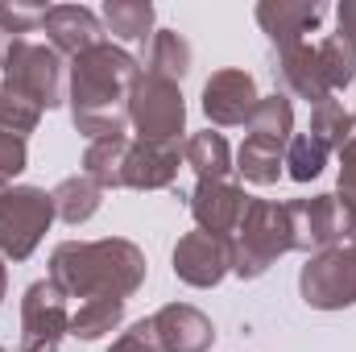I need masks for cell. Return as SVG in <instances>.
Returning <instances> with one entry per match:
<instances>
[{
  "label": "cell",
  "mask_w": 356,
  "mask_h": 352,
  "mask_svg": "<svg viewBox=\"0 0 356 352\" xmlns=\"http://www.w3.org/2000/svg\"><path fill=\"white\" fill-rule=\"evenodd\" d=\"M141 71L137 58L124 54L120 46H91L88 54L75 58L71 71V112H75V129L88 133L91 141L99 137H124V120H129V95L137 88Z\"/></svg>",
  "instance_id": "obj_1"
},
{
  "label": "cell",
  "mask_w": 356,
  "mask_h": 352,
  "mask_svg": "<svg viewBox=\"0 0 356 352\" xmlns=\"http://www.w3.org/2000/svg\"><path fill=\"white\" fill-rule=\"evenodd\" d=\"M145 278V257L129 241H67L50 257V282L67 298H129Z\"/></svg>",
  "instance_id": "obj_2"
},
{
  "label": "cell",
  "mask_w": 356,
  "mask_h": 352,
  "mask_svg": "<svg viewBox=\"0 0 356 352\" xmlns=\"http://www.w3.org/2000/svg\"><path fill=\"white\" fill-rule=\"evenodd\" d=\"M290 249H294V237H290L286 207L253 199L245 220H241V228H236V241H232V273L261 278L269 265L277 262L282 253H290Z\"/></svg>",
  "instance_id": "obj_3"
},
{
  "label": "cell",
  "mask_w": 356,
  "mask_h": 352,
  "mask_svg": "<svg viewBox=\"0 0 356 352\" xmlns=\"http://www.w3.org/2000/svg\"><path fill=\"white\" fill-rule=\"evenodd\" d=\"M54 220V199L38 186H8V195L0 199V253L13 262H25L42 232Z\"/></svg>",
  "instance_id": "obj_4"
},
{
  "label": "cell",
  "mask_w": 356,
  "mask_h": 352,
  "mask_svg": "<svg viewBox=\"0 0 356 352\" xmlns=\"http://www.w3.org/2000/svg\"><path fill=\"white\" fill-rule=\"evenodd\" d=\"M129 120L141 129V141L178 145V133L186 120V104H182L178 83L158 79V75H141L133 95H129Z\"/></svg>",
  "instance_id": "obj_5"
},
{
  "label": "cell",
  "mask_w": 356,
  "mask_h": 352,
  "mask_svg": "<svg viewBox=\"0 0 356 352\" xmlns=\"http://www.w3.org/2000/svg\"><path fill=\"white\" fill-rule=\"evenodd\" d=\"M298 286H302L307 307H319V311L356 307V241L315 253L311 265L302 269Z\"/></svg>",
  "instance_id": "obj_6"
},
{
  "label": "cell",
  "mask_w": 356,
  "mask_h": 352,
  "mask_svg": "<svg viewBox=\"0 0 356 352\" xmlns=\"http://www.w3.org/2000/svg\"><path fill=\"white\" fill-rule=\"evenodd\" d=\"M4 83H13L21 95H29L38 108H54L67 95L58 50L54 46H33V42L13 50V58L4 63Z\"/></svg>",
  "instance_id": "obj_7"
},
{
  "label": "cell",
  "mask_w": 356,
  "mask_h": 352,
  "mask_svg": "<svg viewBox=\"0 0 356 352\" xmlns=\"http://www.w3.org/2000/svg\"><path fill=\"white\" fill-rule=\"evenodd\" d=\"M67 332V294L54 282H33L21 298V352H54Z\"/></svg>",
  "instance_id": "obj_8"
},
{
  "label": "cell",
  "mask_w": 356,
  "mask_h": 352,
  "mask_svg": "<svg viewBox=\"0 0 356 352\" xmlns=\"http://www.w3.org/2000/svg\"><path fill=\"white\" fill-rule=\"evenodd\" d=\"M286 216H290L294 249H302V253H323V249L340 245V237H348V224H344V211H340L336 195L298 199V203L286 207Z\"/></svg>",
  "instance_id": "obj_9"
},
{
  "label": "cell",
  "mask_w": 356,
  "mask_h": 352,
  "mask_svg": "<svg viewBox=\"0 0 356 352\" xmlns=\"http://www.w3.org/2000/svg\"><path fill=\"white\" fill-rule=\"evenodd\" d=\"M249 203L253 199L228 178H199V186L191 195V211H195L199 228L211 232V237H236Z\"/></svg>",
  "instance_id": "obj_10"
},
{
  "label": "cell",
  "mask_w": 356,
  "mask_h": 352,
  "mask_svg": "<svg viewBox=\"0 0 356 352\" xmlns=\"http://www.w3.org/2000/svg\"><path fill=\"white\" fill-rule=\"evenodd\" d=\"M228 269H232V237H211L195 228L178 241L175 273L186 286H216Z\"/></svg>",
  "instance_id": "obj_11"
},
{
  "label": "cell",
  "mask_w": 356,
  "mask_h": 352,
  "mask_svg": "<svg viewBox=\"0 0 356 352\" xmlns=\"http://www.w3.org/2000/svg\"><path fill=\"white\" fill-rule=\"evenodd\" d=\"M257 83L249 71H216L203 88V112L216 125H245L257 108Z\"/></svg>",
  "instance_id": "obj_12"
},
{
  "label": "cell",
  "mask_w": 356,
  "mask_h": 352,
  "mask_svg": "<svg viewBox=\"0 0 356 352\" xmlns=\"http://www.w3.org/2000/svg\"><path fill=\"white\" fill-rule=\"evenodd\" d=\"M154 332L166 352H207L216 340V328L203 311L186 307V303H170L154 315Z\"/></svg>",
  "instance_id": "obj_13"
},
{
  "label": "cell",
  "mask_w": 356,
  "mask_h": 352,
  "mask_svg": "<svg viewBox=\"0 0 356 352\" xmlns=\"http://www.w3.org/2000/svg\"><path fill=\"white\" fill-rule=\"evenodd\" d=\"M42 29L50 33L54 50H63L71 58H79V54H88L91 46H99V21H95L91 8H79V4H54V8H46Z\"/></svg>",
  "instance_id": "obj_14"
},
{
  "label": "cell",
  "mask_w": 356,
  "mask_h": 352,
  "mask_svg": "<svg viewBox=\"0 0 356 352\" xmlns=\"http://www.w3.org/2000/svg\"><path fill=\"white\" fill-rule=\"evenodd\" d=\"M277 79H282V88L294 91L298 99H311V104H323V99H332V88H327V79H323V71H319V58H315V50L307 46V42H294V46H282L277 50Z\"/></svg>",
  "instance_id": "obj_15"
},
{
  "label": "cell",
  "mask_w": 356,
  "mask_h": 352,
  "mask_svg": "<svg viewBox=\"0 0 356 352\" xmlns=\"http://www.w3.org/2000/svg\"><path fill=\"white\" fill-rule=\"evenodd\" d=\"M175 175H178V145H154V141H137V145H129L124 186L158 191V186H170Z\"/></svg>",
  "instance_id": "obj_16"
},
{
  "label": "cell",
  "mask_w": 356,
  "mask_h": 352,
  "mask_svg": "<svg viewBox=\"0 0 356 352\" xmlns=\"http://www.w3.org/2000/svg\"><path fill=\"white\" fill-rule=\"evenodd\" d=\"M257 21H261V29L277 42V50H282V46L302 42V33L323 21V4H286V0L273 4L269 0V4H257Z\"/></svg>",
  "instance_id": "obj_17"
},
{
  "label": "cell",
  "mask_w": 356,
  "mask_h": 352,
  "mask_svg": "<svg viewBox=\"0 0 356 352\" xmlns=\"http://www.w3.org/2000/svg\"><path fill=\"white\" fill-rule=\"evenodd\" d=\"M124 162H129V141L124 137H99L91 141L83 154V175L108 191V186H124Z\"/></svg>",
  "instance_id": "obj_18"
},
{
  "label": "cell",
  "mask_w": 356,
  "mask_h": 352,
  "mask_svg": "<svg viewBox=\"0 0 356 352\" xmlns=\"http://www.w3.org/2000/svg\"><path fill=\"white\" fill-rule=\"evenodd\" d=\"M245 125H249L253 141H266L273 150H286L290 145V129H294V108H290L286 95H269V99H257V108H253V116Z\"/></svg>",
  "instance_id": "obj_19"
},
{
  "label": "cell",
  "mask_w": 356,
  "mask_h": 352,
  "mask_svg": "<svg viewBox=\"0 0 356 352\" xmlns=\"http://www.w3.org/2000/svg\"><path fill=\"white\" fill-rule=\"evenodd\" d=\"M99 195H104V191H99L88 175L63 178V182L50 191V199H54V216L67 220V224H83V220H91V216L99 211Z\"/></svg>",
  "instance_id": "obj_20"
},
{
  "label": "cell",
  "mask_w": 356,
  "mask_h": 352,
  "mask_svg": "<svg viewBox=\"0 0 356 352\" xmlns=\"http://www.w3.org/2000/svg\"><path fill=\"white\" fill-rule=\"evenodd\" d=\"M104 21L112 29V38L120 42H149L154 33V4L145 0H108L104 4Z\"/></svg>",
  "instance_id": "obj_21"
},
{
  "label": "cell",
  "mask_w": 356,
  "mask_h": 352,
  "mask_svg": "<svg viewBox=\"0 0 356 352\" xmlns=\"http://www.w3.org/2000/svg\"><path fill=\"white\" fill-rule=\"evenodd\" d=\"M186 67H191V46L178 38L175 29H158L149 38V67H145V75H158V79L178 83L186 75Z\"/></svg>",
  "instance_id": "obj_22"
},
{
  "label": "cell",
  "mask_w": 356,
  "mask_h": 352,
  "mask_svg": "<svg viewBox=\"0 0 356 352\" xmlns=\"http://www.w3.org/2000/svg\"><path fill=\"white\" fill-rule=\"evenodd\" d=\"M186 166H195L199 178H228L232 170V154H228V141L220 133H195L186 141Z\"/></svg>",
  "instance_id": "obj_23"
},
{
  "label": "cell",
  "mask_w": 356,
  "mask_h": 352,
  "mask_svg": "<svg viewBox=\"0 0 356 352\" xmlns=\"http://www.w3.org/2000/svg\"><path fill=\"white\" fill-rule=\"evenodd\" d=\"M356 133V116H348L336 99H323V104H315V112H311V137L332 154V150H344L348 141H353Z\"/></svg>",
  "instance_id": "obj_24"
},
{
  "label": "cell",
  "mask_w": 356,
  "mask_h": 352,
  "mask_svg": "<svg viewBox=\"0 0 356 352\" xmlns=\"http://www.w3.org/2000/svg\"><path fill=\"white\" fill-rule=\"evenodd\" d=\"M315 58H319V71L327 79V88H348L356 75V42L344 33H332L323 46H315Z\"/></svg>",
  "instance_id": "obj_25"
},
{
  "label": "cell",
  "mask_w": 356,
  "mask_h": 352,
  "mask_svg": "<svg viewBox=\"0 0 356 352\" xmlns=\"http://www.w3.org/2000/svg\"><path fill=\"white\" fill-rule=\"evenodd\" d=\"M124 319V298H88L79 303V311L71 315V332L79 340H95L104 332H112Z\"/></svg>",
  "instance_id": "obj_26"
},
{
  "label": "cell",
  "mask_w": 356,
  "mask_h": 352,
  "mask_svg": "<svg viewBox=\"0 0 356 352\" xmlns=\"http://www.w3.org/2000/svg\"><path fill=\"white\" fill-rule=\"evenodd\" d=\"M282 166H286V150H273L266 141L245 137V145H241V154H236V170L249 178V182L269 186V182H277Z\"/></svg>",
  "instance_id": "obj_27"
},
{
  "label": "cell",
  "mask_w": 356,
  "mask_h": 352,
  "mask_svg": "<svg viewBox=\"0 0 356 352\" xmlns=\"http://www.w3.org/2000/svg\"><path fill=\"white\" fill-rule=\"evenodd\" d=\"M46 8H25V4H0V67L13 58L17 46H25V33L42 25Z\"/></svg>",
  "instance_id": "obj_28"
},
{
  "label": "cell",
  "mask_w": 356,
  "mask_h": 352,
  "mask_svg": "<svg viewBox=\"0 0 356 352\" xmlns=\"http://www.w3.org/2000/svg\"><path fill=\"white\" fill-rule=\"evenodd\" d=\"M38 116H42V108H38L29 95H21L13 83H0V129L25 137V133H33Z\"/></svg>",
  "instance_id": "obj_29"
},
{
  "label": "cell",
  "mask_w": 356,
  "mask_h": 352,
  "mask_svg": "<svg viewBox=\"0 0 356 352\" xmlns=\"http://www.w3.org/2000/svg\"><path fill=\"white\" fill-rule=\"evenodd\" d=\"M323 162H327V150H323L311 133L290 137V145H286V166H290V178H294V182H311V178L323 170Z\"/></svg>",
  "instance_id": "obj_30"
},
{
  "label": "cell",
  "mask_w": 356,
  "mask_h": 352,
  "mask_svg": "<svg viewBox=\"0 0 356 352\" xmlns=\"http://www.w3.org/2000/svg\"><path fill=\"white\" fill-rule=\"evenodd\" d=\"M344 158V170H340V211H344V224H348V241H356V133L353 141L340 150Z\"/></svg>",
  "instance_id": "obj_31"
},
{
  "label": "cell",
  "mask_w": 356,
  "mask_h": 352,
  "mask_svg": "<svg viewBox=\"0 0 356 352\" xmlns=\"http://www.w3.org/2000/svg\"><path fill=\"white\" fill-rule=\"evenodd\" d=\"M108 352H166V349H162V340L154 332V319H141L137 328H129Z\"/></svg>",
  "instance_id": "obj_32"
},
{
  "label": "cell",
  "mask_w": 356,
  "mask_h": 352,
  "mask_svg": "<svg viewBox=\"0 0 356 352\" xmlns=\"http://www.w3.org/2000/svg\"><path fill=\"white\" fill-rule=\"evenodd\" d=\"M25 170V137L0 129V178H13Z\"/></svg>",
  "instance_id": "obj_33"
},
{
  "label": "cell",
  "mask_w": 356,
  "mask_h": 352,
  "mask_svg": "<svg viewBox=\"0 0 356 352\" xmlns=\"http://www.w3.org/2000/svg\"><path fill=\"white\" fill-rule=\"evenodd\" d=\"M340 33H344V38H353V42H356V0H348V4H340Z\"/></svg>",
  "instance_id": "obj_34"
},
{
  "label": "cell",
  "mask_w": 356,
  "mask_h": 352,
  "mask_svg": "<svg viewBox=\"0 0 356 352\" xmlns=\"http://www.w3.org/2000/svg\"><path fill=\"white\" fill-rule=\"evenodd\" d=\"M4 282H8V278H4V262H0V298H4Z\"/></svg>",
  "instance_id": "obj_35"
},
{
  "label": "cell",
  "mask_w": 356,
  "mask_h": 352,
  "mask_svg": "<svg viewBox=\"0 0 356 352\" xmlns=\"http://www.w3.org/2000/svg\"><path fill=\"white\" fill-rule=\"evenodd\" d=\"M4 195H8V182H4V178H0V199H4Z\"/></svg>",
  "instance_id": "obj_36"
},
{
  "label": "cell",
  "mask_w": 356,
  "mask_h": 352,
  "mask_svg": "<svg viewBox=\"0 0 356 352\" xmlns=\"http://www.w3.org/2000/svg\"><path fill=\"white\" fill-rule=\"evenodd\" d=\"M0 352H4V349H0Z\"/></svg>",
  "instance_id": "obj_37"
}]
</instances>
